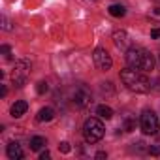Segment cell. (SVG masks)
<instances>
[{"label":"cell","instance_id":"obj_25","mask_svg":"<svg viewBox=\"0 0 160 160\" xmlns=\"http://www.w3.org/2000/svg\"><path fill=\"white\" fill-rule=\"evenodd\" d=\"M152 2H158V4H160V0H152Z\"/></svg>","mask_w":160,"mask_h":160},{"label":"cell","instance_id":"obj_8","mask_svg":"<svg viewBox=\"0 0 160 160\" xmlns=\"http://www.w3.org/2000/svg\"><path fill=\"white\" fill-rule=\"evenodd\" d=\"M73 104L77 108H81V109L91 104V92H89L87 87H77L75 89V92H73Z\"/></svg>","mask_w":160,"mask_h":160},{"label":"cell","instance_id":"obj_18","mask_svg":"<svg viewBox=\"0 0 160 160\" xmlns=\"http://www.w3.org/2000/svg\"><path fill=\"white\" fill-rule=\"evenodd\" d=\"M124 130H126V132H132V130H134V121H132V119H126V121H124Z\"/></svg>","mask_w":160,"mask_h":160},{"label":"cell","instance_id":"obj_7","mask_svg":"<svg viewBox=\"0 0 160 160\" xmlns=\"http://www.w3.org/2000/svg\"><path fill=\"white\" fill-rule=\"evenodd\" d=\"M113 43L121 51H128L132 47V42H130V36L126 30H115L113 32Z\"/></svg>","mask_w":160,"mask_h":160},{"label":"cell","instance_id":"obj_26","mask_svg":"<svg viewBox=\"0 0 160 160\" xmlns=\"http://www.w3.org/2000/svg\"><path fill=\"white\" fill-rule=\"evenodd\" d=\"M158 60H160V53H158Z\"/></svg>","mask_w":160,"mask_h":160},{"label":"cell","instance_id":"obj_1","mask_svg":"<svg viewBox=\"0 0 160 160\" xmlns=\"http://www.w3.org/2000/svg\"><path fill=\"white\" fill-rule=\"evenodd\" d=\"M126 64L134 70H139V72H151L154 68V57L145 47L132 45L126 51Z\"/></svg>","mask_w":160,"mask_h":160},{"label":"cell","instance_id":"obj_22","mask_svg":"<svg viewBox=\"0 0 160 160\" xmlns=\"http://www.w3.org/2000/svg\"><path fill=\"white\" fill-rule=\"evenodd\" d=\"M51 158V152L49 151H42L40 152V160H49Z\"/></svg>","mask_w":160,"mask_h":160},{"label":"cell","instance_id":"obj_9","mask_svg":"<svg viewBox=\"0 0 160 160\" xmlns=\"http://www.w3.org/2000/svg\"><path fill=\"white\" fill-rule=\"evenodd\" d=\"M6 152H8V158H10V160H21V158L25 156V152H23L21 145H19V143H15V141H12V143L8 145Z\"/></svg>","mask_w":160,"mask_h":160},{"label":"cell","instance_id":"obj_24","mask_svg":"<svg viewBox=\"0 0 160 160\" xmlns=\"http://www.w3.org/2000/svg\"><path fill=\"white\" fill-rule=\"evenodd\" d=\"M6 94H8V89H6V87L2 85V89H0V96H2V98H4Z\"/></svg>","mask_w":160,"mask_h":160},{"label":"cell","instance_id":"obj_14","mask_svg":"<svg viewBox=\"0 0 160 160\" xmlns=\"http://www.w3.org/2000/svg\"><path fill=\"white\" fill-rule=\"evenodd\" d=\"M109 13H111L113 17H124V15H126V10H124V6H121V4H111V6H109Z\"/></svg>","mask_w":160,"mask_h":160},{"label":"cell","instance_id":"obj_21","mask_svg":"<svg viewBox=\"0 0 160 160\" xmlns=\"http://www.w3.org/2000/svg\"><path fill=\"white\" fill-rule=\"evenodd\" d=\"M151 38L152 40H160V28H152L151 30Z\"/></svg>","mask_w":160,"mask_h":160},{"label":"cell","instance_id":"obj_6","mask_svg":"<svg viewBox=\"0 0 160 160\" xmlns=\"http://www.w3.org/2000/svg\"><path fill=\"white\" fill-rule=\"evenodd\" d=\"M92 60H94L96 68L102 70V72H108V70L113 66V60H111L109 53H108L104 47H96V49H94V53H92Z\"/></svg>","mask_w":160,"mask_h":160},{"label":"cell","instance_id":"obj_2","mask_svg":"<svg viewBox=\"0 0 160 160\" xmlns=\"http://www.w3.org/2000/svg\"><path fill=\"white\" fill-rule=\"evenodd\" d=\"M121 79L122 83L126 85V89H130L132 92H149L151 91V81L139 72V70H134V68H124L121 70Z\"/></svg>","mask_w":160,"mask_h":160},{"label":"cell","instance_id":"obj_4","mask_svg":"<svg viewBox=\"0 0 160 160\" xmlns=\"http://www.w3.org/2000/svg\"><path fill=\"white\" fill-rule=\"evenodd\" d=\"M30 75V62L28 60H17L12 72V81L17 87H23L27 83V79Z\"/></svg>","mask_w":160,"mask_h":160},{"label":"cell","instance_id":"obj_3","mask_svg":"<svg viewBox=\"0 0 160 160\" xmlns=\"http://www.w3.org/2000/svg\"><path fill=\"white\" fill-rule=\"evenodd\" d=\"M104 132H106V126H104V122H102L100 119H96V117L87 119L85 124H83V138H85L87 143H96V141H100V139L104 138Z\"/></svg>","mask_w":160,"mask_h":160},{"label":"cell","instance_id":"obj_13","mask_svg":"<svg viewBox=\"0 0 160 160\" xmlns=\"http://www.w3.org/2000/svg\"><path fill=\"white\" fill-rule=\"evenodd\" d=\"M47 143H45V138H42V136H34L32 139H30V149L32 151H40V149H43Z\"/></svg>","mask_w":160,"mask_h":160},{"label":"cell","instance_id":"obj_20","mask_svg":"<svg viewBox=\"0 0 160 160\" xmlns=\"http://www.w3.org/2000/svg\"><path fill=\"white\" fill-rule=\"evenodd\" d=\"M10 51H12V49H10V45H2V47H0V53H2L6 58L10 57Z\"/></svg>","mask_w":160,"mask_h":160},{"label":"cell","instance_id":"obj_10","mask_svg":"<svg viewBox=\"0 0 160 160\" xmlns=\"http://www.w3.org/2000/svg\"><path fill=\"white\" fill-rule=\"evenodd\" d=\"M27 109H28V104H27L25 100H17V102L12 106L10 113H12V117H13V119H19V117H23V115L27 113Z\"/></svg>","mask_w":160,"mask_h":160},{"label":"cell","instance_id":"obj_15","mask_svg":"<svg viewBox=\"0 0 160 160\" xmlns=\"http://www.w3.org/2000/svg\"><path fill=\"white\" fill-rule=\"evenodd\" d=\"M47 91H49V87H47L45 81H40V83L36 85V92H38V94H45Z\"/></svg>","mask_w":160,"mask_h":160},{"label":"cell","instance_id":"obj_12","mask_svg":"<svg viewBox=\"0 0 160 160\" xmlns=\"http://www.w3.org/2000/svg\"><path fill=\"white\" fill-rule=\"evenodd\" d=\"M96 113H98L100 119H106V121H109V119L113 117V109H111L109 106H98V108H96Z\"/></svg>","mask_w":160,"mask_h":160},{"label":"cell","instance_id":"obj_11","mask_svg":"<svg viewBox=\"0 0 160 160\" xmlns=\"http://www.w3.org/2000/svg\"><path fill=\"white\" fill-rule=\"evenodd\" d=\"M53 117H55L53 108H42L36 115V121L38 122H49V121H53Z\"/></svg>","mask_w":160,"mask_h":160},{"label":"cell","instance_id":"obj_5","mask_svg":"<svg viewBox=\"0 0 160 160\" xmlns=\"http://www.w3.org/2000/svg\"><path fill=\"white\" fill-rule=\"evenodd\" d=\"M139 124H141V130H143V134H156V130H158V119H156V115L151 111V109H145L143 113H141V119H139Z\"/></svg>","mask_w":160,"mask_h":160},{"label":"cell","instance_id":"obj_19","mask_svg":"<svg viewBox=\"0 0 160 160\" xmlns=\"http://www.w3.org/2000/svg\"><path fill=\"white\" fill-rule=\"evenodd\" d=\"M2 28L4 30H12V25H10V21H8L6 15H2Z\"/></svg>","mask_w":160,"mask_h":160},{"label":"cell","instance_id":"obj_17","mask_svg":"<svg viewBox=\"0 0 160 160\" xmlns=\"http://www.w3.org/2000/svg\"><path fill=\"white\" fill-rule=\"evenodd\" d=\"M149 152H151L152 156H160V145H151V147H149Z\"/></svg>","mask_w":160,"mask_h":160},{"label":"cell","instance_id":"obj_23","mask_svg":"<svg viewBox=\"0 0 160 160\" xmlns=\"http://www.w3.org/2000/svg\"><path fill=\"white\" fill-rule=\"evenodd\" d=\"M106 156H108V154H106L104 151H100V152H96V158H98V160H104Z\"/></svg>","mask_w":160,"mask_h":160},{"label":"cell","instance_id":"obj_16","mask_svg":"<svg viewBox=\"0 0 160 160\" xmlns=\"http://www.w3.org/2000/svg\"><path fill=\"white\" fill-rule=\"evenodd\" d=\"M58 151H60V152H64V154H66V152H70V143H68V141H62V143L58 145Z\"/></svg>","mask_w":160,"mask_h":160}]
</instances>
